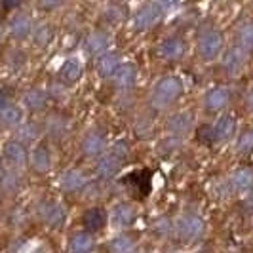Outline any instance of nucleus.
Returning a JSON list of instances; mask_svg holds the SVG:
<instances>
[{
	"mask_svg": "<svg viewBox=\"0 0 253 253\" xmlns=\"http://www.w3.org/2000/svg\"><path fill=\"white\" fill-rule=\"evenodd\" d=\"M192 120H194V116L190 113H177L169 118L168 127H169V131H173V133H177V135H183V133H187L190 129Z\"/></svg>",
	"mask_w": 253,
	"mask_h": 253,
	"instance_id": "obj_24",
	"label": "nucleus"
},
{
	"mask_svg": "<svg viewBox=\"0 0 253 253\" xmlns=\"http://www.w3.org/2000/svg\"><path fill=\"white\" fill-rule=\"evenodd\" d=\"M86 183H88V179L80 169H69L61 175V189L67 192H76V190L84 189Z\"/></svg>",
	"mask_w": 253,
	"mask_h": 253,
	"instance_id": "obj_14",
	"label": "nucleus"
},
{
	"mask_svg": "<svg viewBox=\"0 0 253 253\" xmlns=\"http://www.w3.org/2000/svg\"><path fill=\"white\" fill-rule=\"evenodd\" d=\"M59 75H61V78H63L65 82L73 84V82H76V80L80 78V75H82V67H80V63L75 61V59H69V61H65L63 63L61 71H59Z\"/></svg>",
	"mask_w": 253,
	"mask_h": 253,
	"instance_id": "obj_27",
	"label": "nucleus"
},
{
	"mask_svg": "<svg viewBox=\"0 0 253 253\" xmlns=\"http://www.w3.org/2000/svg\"><path fill=\"white\" fill-rule=\"evenodd\" d=\"M31 253H48V252H46V250H42V248H40V250H33V252H31Z\"/></svg>",
	"mask_w": 253,
	"mask_h": 253,
	"instance_id": "obj_42",
	"label": "nucleus"
},
{
	"mask_svg": "<svg viewBox=\"0 0 253 253\" xmlns=\"http://www.w3.org/2000/svg\"><path fill=\"white\" fill-rule=\"evenodd\" d=\"M4 175H6V169L0 166V183H2V179H4Z\"/></svg>",
	"mask_w": 253,
	"mask_h": 253,
	"instance_id": "obj_41",
	"label": "nucleus"
},
{
	"mask_svg": "<svg viewBox=\"0 0 253 253\" xmlns=\"http://www.w3.org/2000/svg\"><path fill=\"white\" fill-rule=\"evenodd\" d=\"M185 50H187V46H185L183 38L171 37L166 38L164 42L160 44L158 53H160V57H164L166 61H177L185 55Z\"/></svg>",
	"mask_w": 253,
	"mask_h": 253,
	"instance_id": "obj_7",
	"label": "nucleus"
},
{
	"mask_svg": "<svg viewBox=\"0 0 253 253\" xmlns=\"http://www.w3.org/2000/svg\"><path fill=\"white\" fill-rule=\"evenodd\" d=\"M135 250H137L135 240L131 236H126V234H120L111 242V252L113 253H135Z\"/></svg>",
	"mask_w": 253,
	"mask_h": 253,
	"instance_id": "obj_26",
	"label": "nucleus"
},
{
	"mask_svg": "<svg viewBox=\"0 0 253 253\" xmlns=\"http://www.w3.org/2000/svg\"><path fill=\"white\" fill-rule=\"evenodd\" d=\"M175 234L183 242H194L204 234V221L198 215H183L175 223Z\"/></svg>",
	"mask_w": 253,
	"mask_h": 253,
	"instance_id": "obj_3",
	"label": "nucleus"
},
{
	"mask_svg": "<svg viewBox=\"0 0 253 253\" xmlns=\"http://www.w3.org/2000/svg\"><path fill=\"white\" fill-rule=\"evenodd\" d=\"M65 131V120H61L59 116H50L48 118V133L51 137H61V133Z\"/></svg>",
	"mask_w": 253,
	"mask_h": 253,
	"instance_id": "obj_30",
	"label": "nucleus"
},
{
	"mask_svg": "<svg viewBox=\"0 0 253 253\" xmlns=\"http://www.w3.org/2000/svg\"><path fill=\"white\" fill-rule=\"evenodd\" d=\"M21 4H23V0H2V6H4L6 10H13V8L21 6Z\"/></svg>",
	"mask_w": 253,
	"mask_h": 253,
	"instance_id": "obj_36",
	"label": "nucleus"
},
{
	"mask_svg": "<svg viewBox=\"0 0 253 253\" xmlns=\"http://www.w3.org/2000/svg\"><path fill=\"white\" fill-rule=\"evenodd\" d=\"M38 217L46 227L59 228L65 223V210L57 202L46 200L38 206Z\"/></svg>",
	"mask_w": 253,
	"mask_h": 253,
	"instance_id": "obj_5",
	"label": "nucleus"
},
{
	"mask_svg": "<svg viewBox=\"0 0 253 253\" xmlns=\"http://www.w3.org/2000/svg\"><path fill=\"white\" fill-rule=\"evenodd\" d=\"M50 38H51V29L48 25H40L35 31V40H37V44H40V46H46L50 42Z\"/></svg>",
	"mask_w": 253,
	"mask_h": 253,
	"instance_id": "obj_31",
	"label": "nucleus"
},
{
	"mask_svg": "<svg viewBox=\"0 0 253 253\" xmlns=\"http://www.w3.org/2000/svg\"><path fill=\"white\" fill-rule=\"evenodd\" d=\"M105 223H107V215H105V211L101 208H89L88 211L82 215V225H84L86 232H89V234L101 230L105 227Z\"/></svg>",
	"mask_w": 253,
	"mask_h": 253,
	"instance_id": "obj_11",
	"label": "nucleus"
},
{
	"mask_svg": "<svg viewBox=\"0 0 253 253\" xmlns=\"http://www.w3.org/2000/svg\"><path fill=\"white\" fill-rule=\"evenodd\" d=\"M63 4V0H38V8L40 10H55Z\"/></svg>",
	"mask_w": 253,
	"mask_h": 253,
	"instance_id": "obj_33",
	"label": "nucleus"
},
{
	"mask_svg": "<svg viewBox=\"0 0 253 253\" xmlns=\"http://www.w3.org/2000/svg\"><path fill=\"white\" fill-rule=\"evenodd\" d=\"M4 105H8V95L4 89H0V107H4Z\"/></svg>",
	"mask_w": 253,
	"mask_h": 253,
	"instance_id": "obj_39",
	"label": "nucleus"
},
{
	"mask_svg": "<svg viewBox=\"0 0 253 253\" xmlns=\"http://www.w3.org/2000/svg\"><path fill=\"white\" fill-rule=\"evenodd\" d=\"M135 217H137V211L131 204H118V206H114L111 221L116 228H127L133 225Z\"/></svg>",
	"mask_w": 253,
	"mask_h": 253,
	"instance_id": "obj_9",
	"label": "nucleus"
},
{
	"mask_svg": "<svg viewBox=\"0 0 253 253\" xmlns=\"http://www.w3.org/2000/svg\"><path fill=\"white\" fill-rule=\"evenodd\" d=\"M160 12H162V10H160L158 4H147V6H143L139 12L135 13V19H133L135 29H137V31H147V29H151V27L158 21Z\"/></svg>",
	"mask_w": 253,
	"mask_h": 253,
	"instance_id": "obj_8",
	"label": "nucleus"
},
{
	"mask_svg": "<svg viewBox=\"0 0 253 253\" xmlns=\"http://www.w3.org/2000/svg\"><path fill=\"white\" fill-rule=\"evenodd\" d=\"M230 185L234 190H248L253 187V168H242L232 173Z\"/></svg>",
	"mask_w": 253,
	"mask_h": 253,
	"instance_id": "obj_25",
	"label": "nucleus"
},
{
	"mask_svg": "<svg viewBox=\"0 0 253 253\" xmlns=\"http://www.w3.org/2000/svg\"><path fill=\"white\" fill-rule=\"evenodd\" d=\"M19 135H21V139H25V141H33V139H37V135H38V127L35 126V124H31V122H27L25 126H21V127H19Z\"/></svg>",
	"mask_w": 253,
	"mask_h": 253,
	"instance_id": "obj_32",
	"label": "nucleus"
},
{
	"mask_svg": "<svg viewBox=\"0 0 253 253\" xmlns=\"http://www.w3.org/2000/svg\"><path fill=\"white\" fill-rule=\"evenodd\" d=\"M177 2L179 0H156V4L160 6V10H169V8H173Z\"/></svg>",
	"mask_w": 253,
	"mask_h": 253,
	"instance_id": "obj_35",
	"label": "nucleus"
},
{
	"mask_svg": "<svg viewBox=\"0 0 253 253\" xmlns=\"http://www.w3.org/2000/svg\"><path fill=\"white\" fill-rule=\"evenodd\" d=\"M244 61H246V51L242 50V48H232V50H228L223 55L221 65L228 73H238L242 69V65H244Z\"/></svg>",
	"mask_w": 253,
	"mask_h": 253,
	"instance_id": "obj_16",
	"label": "nucleus"
},
{
	"mask_svg": "<svg viewBox=\"0 0 253 253\" xmlns=\"http://www.w3.org/2000/svg\"><path fill=\"white\" fill-rule=\"evenodd\" d=\"M109 13H114V10H109ZM107 17H111V19L114 21V15H107ZM116 17L120 19V10H116Z\"/></svg>",
	"mask_w": 253,
	"mask_h": 253,
	"instance_id": "obj_40",
	"label": "nucleus"
},
{
	"mask_svg": "<svg viewBox=\"0 0 253 253\" xmlns=\"http://www.w3.org/2000/svg\"><path fill=\"white\" fill-rule=\"evenodd\" d=\"M2 154H4V160L12 168H23L27 164V149L19 141H8L2 149Z\"/></svg>",
	"mask_w": 253,
	"mask_h": 253,
	"instance_id": "obj_6",
	"label": "nucleus"
},
{
	"mask_svg": "<svg viewBox=\"0 0 253 253\" xmlns=\"http://www.w3.org/2000/svg\"><path fill=\"white\" fill-rule=\"evenodd\" d=\"M8 29H10V35L13 38L23 40V38H27L33 33V23H31V19L27 15H15L12 21H10Z\"/></svg>",
	"mask_w": 253,
	"mask_h": 253,
	"instance_id": "obj_18",
	"label": "nucleus"
},
{
	"mask_svg": "<svg viewBox=\"0 0 253 253\" xmlns=\"http://www.w3.org/2000/svg\"><path fill=\"white\" fill-rule=\"evenodd\" d=\"M230 101V93L227 88H213L206 97V109L208 111H219Z\"/></svg>",
	"mask_w": 253,
	"mask_h": 253,
	"instance_id": "obj_21",
	"label": "nucleus"
},
{
	"mask_svg": "<svg viewBox=\"0 0 253 253\" xmlns=\"http://www.w3.org/2000/svg\"><path fill=\"white\" fill-rule=\"evenodd\" d=\"M181 93H183V84L179 78H173V76L164 78L156 84V88L152 91V105L156 109H166L173 101H177Z\"/></svg>",
	"mask_w": 253,
	"mask_h": 253,
	"instance_id": "obj_1",
	"label": "nucleus"
},
{
	"mask_svg": "<svg viewBox=\"0 0 253 253\" xmlns=\"http://www.w3.org/2000/svg\"><path fill=\"white\" fill-rule=\"evenodd\" d=\"M48 103V93L40 88H33L29 89L25 95H23V105L31 111H40L44 109Z\"/></svg>",
	"mask_w": 253,
	"mask_h": 253,
	"instance_id": "obj_22",
	"label": "nucleus"
},
{
	"mask_svg": "<svg viewBox=\"0 0 253 253\" xmlns=\"http://www.w3.org/2000/svg\"><path fill=\"white\" fill-rule=\"evenodd\" d=\"M23 120V111L15 105H4L0 107V126L15 127Z\"/></svg>",
	"mask_w": 253,
	"mask_h": 253,
	"instance_id": "obj_19",
	"label": "nucleus"
},
{
	"mask_svg": "<svg viewBox=\"0 0 253 253\" xmlns=\"http://www.w3.org/2000/svg\"><path fill=\"white\" fill-rule=\"evenodd\" d=\"M31 166L35 168L38 173H46L51 166V156L50 151L46 149V145H38L37 149L31 154Z\"/></svg>",
	"mask_w": 253,
	"mask_h": 253,
	"instance_id": "obj_17",
	"label": "nucleus"
},
{
	"mask_svg": "<svg viewBox=\"0 0 253 253\" xmlns=\"http://www.w3.org/2000/svg\"><path fill=\"white\" fill-rule=\"evenodd\" d=\"M120 57L118 53H105L97 59V75L101 78H109L114 75V71L120 67Z\"/></svg>",
	"mask_w": 253,
	"mask_h": 253,
	"instance_id": "obj_23",
	"label": "nucleus"
},
{
	"mask_svg": "<svg viewBox=\"0 0 253 253\" xmlns=\"http://www.w3.org/2000/svg\"><path fill=\"white\" fill-rule=\"evenodd\" d=\"M238 40H240V48L244 51L253 50V23L242 27L238 33Z\"/></svg>",
	"mask_w": 253,
	"mask_h": 253,
	"instance_id": "obj_28",
	"label": "nucleus"
},
{
	"mask_svg": "<svg viewBox=\"0 0 253 253\" xmlns=\"http://www.w3.org/2000/svg\"><path fill=\"white\" fill-rule=\"evenodd\" d=\"M107 48H109V37L107 33H101V31L91 33L84 42V51L89 55H101Z\"/></svg>",
	"mask_w": 253,
	"mask_h": 253,
	"instance_id": "obj_12",
	"label": "nucleus"
},
{
	"mask_svg": "<svg viewBox=\"0 0 253 253\" xmlns=\"http://www.w3.org/2000/svg\"><path fill=\"white\" fill-rule=\"evenodd\" d=\"M236 151L242 154H248L253 151V129H246L240 135V139L236 143Z\"/></svg>",
	"mask_w": 253,
	"mask_h": 253,
	"instance_id": "obj_29",
	"label": "nucleus"
},
{
	"mask_svg": "<svg viewBox=\"0 0 253 253\" xmlns=\"http://www.w3.org/2000/svg\"><path fill=\"white\" fill-rule=\"evenodd\" d=\"M0 211H2V208H0Z\"/></svg>",
	"mask_w": 253,
	"mask_h": 253,
	"instance_id": "obj_43",
	"label": "nucleus"
},
{
	"mask_svg": "<svg viewBox=\"0 0 253 253\" xmlns=\"http://www.w3.org/2000/svg\"><path fill=\"white\" fill-rule=\"evenodd\" d=\"M91 250H93V238L86 230L75 232L69 238V252L71 253H89Z\"/></svg>",
	"mask_w": 253,
	"mask_h": 253,
	"instance_id": "obj_15",
	"label": "nucleus"
},
{
	"mask_svg": "<svg viewBox=\"0 0 253 253\" xmlns=\"http://www.w3.org/2000/svg\"><path fill=\"white\" fill-rule=\"evenodd\" d=\"M246 107L250 109V111H253V88L248 91V95H246Z\"/></svg>",
	"mask_w": 253,
	"mask_h": 253,
	"instance_id": "obj_37",
	"label": "nucleus"
},
{
	"mask_svg": "<svg viewBox=\"0 0 253 253\" xmlns=\"http://www.w3.org/2000/svg\"><path fill=\"white\" fill-rule=\"evenodd\" d=\"M246 206H248V208H250V210L253 211V187L250 189V194L246 196Z\"/></svg>",
	"mask_w": 253,
	"mask_h": 253,
	"instance_id": "obj_38",
	"label": "nucleus"
},
{
	"mask_svg": "<svg viewBox=\"0 0 253 253\" xmlns=\"http://www.w3.org/2000/svg\"><path fill=\"white\" fill-rule=\"evenodd\" d=\"M223 48V37L217 31H206L198 38V51L204 61H211L219 55Z\"/></svg>",
	"mask_w": 253,
	"mask_h": 253,
	"instance_id": "obj_4",
	"label": "nucleus"
},
{
	"mask_svg": "<svg viewBox=\"0 0 253 253\" xmlns=\"http://www.w3.org/2000/svg\"><path fill=\"white\" fill-rule=\"evenodd\" d=\"M127 158L126 143H116L111 151L107 152L97 164V175L101 179H111L120 169L122 162Z\"/></svg>",
	"mask_w": 253,
	"mask_h": 253,
	"instance_id": "obj_2",
	"label": "nucleus"
},
{
	"mask_svg": "<svg viewBox=\"0 0 253 253\" xmlns=\"http://www.w3.org/2000/svg\"><path fill=\"white\" fill-rule=\"evenodd\" d=\"M154 228H156V232H158L160 236H166V234L171 230V227H169V221H168V219H160V221H156Z\"/></svg>",
	"mask_w": 253,
	"mask_h": 253,
	"instance_id": "obj_34",
	"label": "nucleus"
},
{
	"mask_svg": "<svg viewBox=\"0 0 253 253\" xmlns=\"http://www.w3.org/2000/svg\"><path fill=\"white\" fill-rule=\"evenodd\" d=\"M234 118L230 116V114H223L219 120H217L215 127H213V139L217 141H227L232 137V133H234Z\"/></svg>",
	"mask_w": 253,
	"mask_h": 253,
	"instance_id": "obj_20",
	"label": "nucleus"
},
{
	"mask_svg": "<svg viewBox=\"0 0 253 253\" xmlns=\"http://www.w3.org/2000/svg\"><path fill=\"white\" fill-rule=\"evenodd\" d=\"M114 86L120 89H129L133 88L135 84V78H137V67L135 65H120L116 71H114Z\"/></svg>",
	"mask_w": 253,
	"mask_h": 253,
	"instance_id": "obj_10",
	"label": "nucleus"
},
{
	"mask_svg": "<svg viewBox=\"0 0 253 253\" xmlns=\"http://www.w3.org/2000/svg\"><path fill=\"white\" fill-rule=\"evenodd\" d=\"M105 149V135L101 131H91L82 141V154L84 156H97Z\"/></svg>",
	"mask_w": 253,
	"mask_h": 253,
	"instance_id": "obj_13",
	"label": "nucleus"
}]
</instances>
